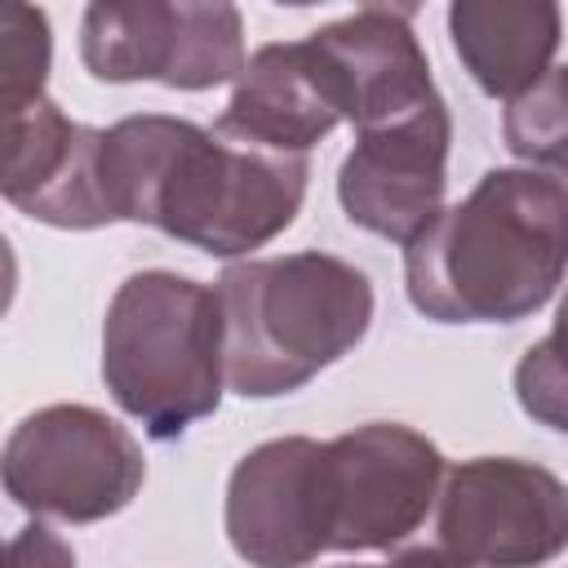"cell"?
Masks as SVG:
<instances>
[{"label":"cell","instance_id":"cell-5","mask_svg":"<svg viewBox=\"0 0 568 568\" xmlns=\"http://www.w3.org/2000/svg\"><path fill=\"white\" fill-rule=\"evenodd\" d=\"M146 479L138 439L98 408L53 404L22 417L4 444V493L36 515L93 524L124 510Z\"/></svg>","mask_w":568,"mask_h":568},{"label":"cell","instance_id":"cell-1","mask_svg":"<svg viewBox=\"0 0 568 568\" xmlns=\"http://www.w3.org/2000/svg\"><path fill=\"white\" fill-rule=\"evenodd\" d=\"M98 178L111 222H146L213 257H240L297 217L311 164L191 120L129 115L102 129Z\"/></svg>","mask_w":568,"mask_h":568},{"label":"cell","instance_id":"cell-3","mask_svg":"<svg viewBox=\"0 0 568 568\" xmlns=\"http://www.w3.org/2000/svg\"><path fill=\"white\" fill-rule=\"evenodd\" d=\"M217 302L226 386L244 399L306 386L373 324L368 275L315 248L222 271Z\"/></svg>","mask_w":568,"mask_h":568},{"label":"cell","instance_id":"cell-15","mask_svg":"<svg viewBox=\"0 0 568 568\" xmlns=\"http://www.w3.org/2000/svg\"><path fill=\"white\" fill-rule=\"evenodd\" d=\"M501 138L528 164L555 169L568 160V67H550L532 89L510 98Z\"/></svg>","mask_w":568,"mask_h":568},{"label":"cell","instance_id":"cell-2","mask_svg":"<svg viewBox=\"0 0 568 568\" xmlns=\"http://www.w3.org/2000/svg\"><path fill=\"white\" fill-rule=\"evenodd\" d=\"M568 271V195L537 169H488L479 186L404 244L408 297L439 324H515Z\"/></svg>","mask_w":568,"mask_h":568},{"label":"cell","instance_id":"cell-9","mask_svg":"<svg viewBox=\"0 0 568 568\" xmlns=\"http://www.w3.org/2000/svg\"><path fill=\"white\" fill-rule=\"evenodd\" d=\"M226 537L253 568H306L333 550L324 444L288 435L240 457L226 484Z\"/></svg>","mask_w":568,"mask_h":568},{"label":"cell","instance_id":"cell-4","mask_svg":"<svg viewBox=\"0 0 568 568\" xmlns=\"http://www.w3.org/2000/svg\"><path fill=\"white\" fill-rule=\"evenodd\" d=\"M102 377L151 439H178L217 413L226 382L217 288L173 271L129 275L106 306Z\"/></svg>","mask_w":568,"mask_h":568},{"label":"cell","instance_id":"cell-8","mask_svg":"<svg viewBox=\"0 0 568 568\" xmlns=\"http://www.w3.org/2000/svg\"><path fill=\"white\" fill-rule=\"evenodd\" d=\"M333 550H386L404 541L444 484L439 448L399 426L368 422L324 444Z\"/></svg>","mask_w":568,"mask_h":568},{"label":"cell","instance_id":"cell-13","mask_svg":"<svg viewBox=\"0 0 568 568\" xmlns=\"http://www.w3.org/2000/svg\"><path fill=\"white\" fill-rule=\"evenodd\" d=\"M342 120L346 115L320 53L311 49V40H288L262 44L244 62L235 93L213 129L231 142H248L262 151L306 155Z\"/></svg>","mask_w":568,"mask_h":568},{"label":"cell","instance_id":"cell-7","mask_svg":"<svg viewBox=\"0 0 568 568\" xmlns=\"http://www.w3.org/2000/svg\"><path fill=\"white\" fill-rule=\"evenodd\" d=\"M439 550L470 568H537L568 546V488L519 457H475L444 470Z\"/></svg>","mask_w":568,"mask_h":568},{"label":"cell","instance_id":"cell-14","mask_svg":"<svg viewBox=\"0 0 568 568\" xmlns=\"http://www.w3.org/2000/svg\"><path fill=\"white\" fill-rule=\"evenodd\" d=\"M448 31L470 80L493 98L532 89L559 49V9L524 0H462L448 9Z\"/></svg>","mask_w":568,"mask_h":568},{"label":"cell","instance_id":"cell-19","mask_svg":"<svg viewBox=\"0 0 568 568\" xmlns=\"http://www.w3.org/2000/svg\"><path fill=\"white\" fill-rule=\"evenodd\" d=\"M342 568H413V559H408V550H404V555L390 559V564H342Z\"/></svg>","mask_w":568,"mask_h":568},{"label":"cell","instance_id":"cell-10","mask_svg":"<svg viewBox=\"0 0 568 568\" xmlns=\"http://www.w3.org/2000/svg\"><path fill=\"white\" fill-rule=\"evenodd\" d=\"M448 138L453 124L444 98L413 115L359 129L337 173V200L346 217L373 235L413 244L444 213L439 200L448 186Z\"/></svg>","mask_w":568,"mask_h":568},{"label":"cell","instance_id":"cell-11","mask_svg":"<svg viewBox=\"0 0 568 568\" xmlns=\"http://www.w3.org/2000/svg\"><path fill=\"white\" fill-rule=\"evenodd\" d=\"M98 146L102 129L67 120L49 98L4 111V200L62 231L106 226L111 209L102 200Z\"/></svg>","mask_w":568,"mask_h":568},{"label":"cell","instance_id":"cell-16","mask_svg":"<svg viewBox=\"0 0 568 568\" xmlns=\"http://www.w3.org/2000/svg\"><path fill=\"white\" fill-rule=\"evenodd\" d=\"M515 399L532 422L568 435V293L559 302L555 328L515 364Z\"/></svg>","mask_w":568,"mask_h":568},{"label":"cell","instance_id":"cell-17","mask_svg":"<svg viewBox=\"0 0 568 568\" xmlns=\"http://www.w3.org/2000/svg\"><path fill=\"white\" fill-rule=\"evenodd\" d=\"M49 75V18L31 4H4L0 18V111L44 98Z\"/></svg>","mask_w":568,"mask_h":568},{"label":"cell","instance_id":"cell-18","mask_svg":"<svg viewBox=\"0 0 568 568\" xmlns=\"http://www.w3.org/2000/svg\"><path fill=\"white\" fill-rule=\"evenodd\" d=\"M4 568H75V555H71V546L53 528L27 524L9 541V564Z\"/></svg>","mask_w":568,"mask_h":568},{"label":"cell","instance_id":"cell-6","mask_svg":"<svg viewBox=\"0 0 568 568\" xmlns=\"http://www.w3.org/2000/svg\"><path fill=\"white\" fill-rule=\"evenodd\" d=\"M80 58L106 84L160 80L169 89H213L244 71V22L231 4H89Z\"/></svg>","mask_w":568,"mask_h":568},{"label":"cell","instance_id":"cell-20","mask_svg":"<svg viewBox=\"0 0 568 568\" xmlns=\"http://www.w3.org/2000/svg\"><path fill=\"white\" fill-rule=\"evenodd\" d=\"M550 178H555V182L564 186V195H568V160H564V164H555V169H550Z\"/></svg>","mask_w":568,"mask_h":568},{"label":"cell","instance_id":"cell-12","mask_svg":"<svg viewBox=\"0 0 568 568\" xmlns=\"http://www.w3.org/2000/svg\"><path fill=\"white\" fill-rule=\"evenodd\" d=\"M306 40L320 53L342 115L355 129H373L439 102L408 9L368 4L342 22L311 31Z\"/></svg>","mask_w":568,"mask_h":568}]
</instances>
